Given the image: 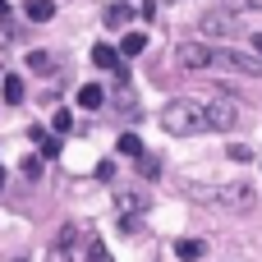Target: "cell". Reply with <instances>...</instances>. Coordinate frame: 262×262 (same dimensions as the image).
Wrapping results in <instances>:
<instances>
[{
	"instance_id": "obj_1",
	"label": "cell",
	"mask_w": 262,
	"mask_h": 262,
	"mask_svg": "<svg viewBox=\"0 0 262 262\" xmlns=\"http://www.w3.org/2000/svg\"><path fill=\"white\" fill-rule=\"evenodd\" d=\"M161 129L166 134H175V138H189V134H203L207 129V106L198 101V97H175V101H166L161 106Z\"/></svg>"
},
{
	"instance_id": "obj_2",
	"label": "cell",
	"mask_w": 262,
	"mask_h": 262,
	"mask_svg": "<svg viewBox=\"0 0 262 262\" xmlns=\"http://www.w3.org/2000/svg\"><path fill=\"white\" fill-rule=\"evenodd\" d=\"M143 212H147V193H134V189L115 193V221H120V230H124V235H134V230H138Z\"/></svg>"
},
{
	"instance_id": "obj_3",
	"label": "cell",
	"mask_w": 262,
	"mask_h": 262,
	"mask_svg": "<svg viewBox=\"0 0 262 262\" xmlns=\"http://www.w3.org/2000/svg\"><path fill=\"white\" fill-rule=\"evenodd\" d=\"M198 28H203V37H221V41L239 32V23H235V14H230V9H207V14L198 18Z\"/></svg>"
},
{
	"instance_id": "obj_4",
	"label": "cell",
	"mask_w": 262,
	"mask_h": 262,
	"mask_svg": "<svg viewBox=\"0 0 262 262\" xmlns=\"http://www.w3.org/2000/svg\"><path fill=\"white\" fill-rule=\"evenodd\" d=\"M203 106H207V129H221V134H226V129L239 124V106H235V101L216 97V101H203Z\"/></svg>"
},
{
	"instance_id": "obj_5",
	"label": "cell",
	"mask_w": 262,
	"mask_h": 262,
	"mask_svg": "<svg viewBox=\"0 0 262 262\" xmlns=\"http://www.w3.org/2000/svg\"><path fill=\"white\" fill-rule=\"evenodd\" d=\"M175 60H180L184 69H207L212 46H207V41H189V46H180V51H175Z\"/></svg>"
},
{
	"instance_id": "obj_6",
	"label": "cell",
	"mask_w": 262,
	"mask_h": 262,
	"mask_svg": "<svg viewBox=\"0 0 262 262\" xmlns=\"http://www.w3.org/2000/svg\"><path fill=\"white\" fill-rule=\"evenodd\" d=\"M216 203H226V207H249V203H253V189H249V184H226V189L216 193Z\"/></svg>"
},
{
	"instance_id": "obj_7",
	"label": "cell",
	"mask_w": 262,
	"mask_h": 262,
	"mask_svg": "<svg viewBox=\"0 0 262 262\" xmlns=\"http://www.w3.org/2000/svg\"><path fill=\"white\" fill-rule=\"evenodd\" d=\"M23 14L32 23H51L55 18V0H23Z\"/></svg>"
},
{
	"instance_id": "obj_8",
	"label": "cell",
	"mask_w": 262,
	"mask_h": 262,
	"mask_svg": "<svg viewBox=\"0 0 262 262\" xmlns=\"http://www.w3.org/2000/svg\"><path fill=\"white\" fill-rule=\"evenodd\" d=\"M101 101H106V92H101L97 83H83V88H78V106H83V111H97Z\"/></svg>"
},
{
	"instance_id": "obj_9",
	"label": "cell",
	"mask_w": 262,
	"mask_h": 262,
	"mask_svg": "<svg viewBox=\"0 0 262 262\" xmlns=\"http://www.w3.org/2000/svg\"><path fill=\"white\" fill-rule=\"evenodd\" d=\"M92 64H97V69H115V64H120L115 46H106V41H101V46H92Z\"/></svg>"
},
{
	"instance_id": "obj_10",
	"label": "cell",
	"mask_w": 262,
	"mask_h": 262,
	"mask_svg": "<svg viewBox=\"0 0 262 262\" xmlns=\"http://www.w3.org/2000/svg\"><path fill=\"white\" fill-rule=\"evenodd\" d=\"M0 92H5V101H9V106H18V101H23V83H18L14 74H0Z\"/></svg>"
},
{
	"instance_id": "obj_11",
	"label": "cell",
	"mask_w": 262,
	"mask_h": 262,
	"mask_svg": "<svg viewBox=\"0 0 262 262\" xmlns=\"http://www.w3.org/2000/svg\"><path fill=\"white\" fill-rule=\"evenodd\" d=\"M143 51H147V37H143V32H124L120 55H143Z\"/></svg>"
},
{
	"instance_id": "obj_12",
	"label": "cell",
	"mask_w": 262,
	"mask_h": 262,
	"mask_svg": "<svg viewBox=\"0 0 262 262\" xmlns=\"http://www.w3.org/2000/svg\"><path fill=\"white\" fill-rule=\"evenodd\" d=\"M129 18H134V9H129V5H111V9H106V28H124Z\"/></svg>"
},
{
	"instance_id": "obj_13",
	"label": "cell",
	"mask_w": 262,
	"mask_h": 262,
	"mask_svg": "<svg viewBox=\"0 0 262 262\" xmlns=\"http://www.w3.org/2000/svg\"><path fill=\"white\" fill-rule=\"evenodd\" d=\"M28 69H32V74H51V69H55V60H51L46 51H28Z\"/></svg>"
},
{
	"instance_id": "obj_14",
	"label": "cell",
	"mask_w": 262,
	"mask_h": 262,
	"mask_svg": "<svg viewBox=\"0 0 262 262\" xmlns=\"http://www.w3.org/2000/svg\"><path fill=\"white\" fill-rule=\"evenodd\" d=\"M175 253H180V258H184V262L203 258V239H180V244H175Z\"/></svg>"
},
{
	"instance_id": "obj_15",
	"label": "cell",
	"mask_w": 262,
	"mask_h": 262,
	"mask_svg": "<svg viewBox=\"0 0 262 262\" xmlns=\"http://www.w3.org/2000/svg\"><path fill=\"white\" fill-rule=\"evenodd\" d=\"M124 157H143V143H138V134H120V143H115Z\"/></svg>"
},
{
	"instance_id": "obj_16",
	"label": "cell",
	"mask_w": 262,
	"mask_h": 262,
	"mask_svg": "<svg viewBox=\"0 0 262 262\" xmlns=\"http://www.w3.org/2000/svg\"><path fill=\"white\" fill-rule=\"evenodd\" d=\"M221 9H230V14H249V9H262V0H221Z\"/></svg>"
},
{
	"instance_id": "obj_17",
	"label": "cell",
	"mask_w": 262,
	"mask_h": 262,
	"mask_svg": "<svg viewBox=\"0 0 262 262\" xmlns=\"http://www.w3.org/2000/svg\"><path fill=\"white\" fill-rule=\"evenodd\" d=\"M138 170H143L147 180H157V175H161V161H157V157H138Z\"/></svg>"
},
{
	"instance_id": "obj_18",
	"label": "cell",
	"mask_w": 262,
	"mask_h": 262,
	"mask_svg": "<svg viewBox=\"0 0 262 262\" xmlns=\"http://www.w3.org/2000/svg\"><path fill=\"white\" fill-rule=\"evenodd\" d=\"M37 143H41V157H60V138H41V134H32Z\"/></svg>"
},
{
	"instance_id": "obj_19",
	"label": "cell",
	"mask_w": 262,
	"mask_h": 262,
	"mask_svg": "<svg viewBox=\"0 0 262 262\" xmlns=\"http://www.w3.org/2000/svg\"><path fill=\"white\" fill-rule=\"evenodd\" d=\"M51 124H55V134H69V129H74V115H64V111H60Z\"/></svg>"
},
{
	"instance_id": "obj_20",
	"label": "cell",
	"mask_w": 262,
	"mask_h": 262,
	"mask_svg": "<svg viewBox=\"0 0 262 262\" xmlns=\"http://www.w3.org/2000/svg\"><path fill=\"white\" fill-rule=\"evenodd\" d=\"M9 41H14V37H9V28H5V23H0V51H5V46H9Z\"/></svg>"
},
{
	"instance_id": "obj_21",
	"label": "cell",
	"mask_w": 262,
	"mask_h": 262,
	"mask_svg": "<svg viewBox=\"0 0 262 262\" xmlns=\"http://www.w3.org/2000/svg\"><path fill=\"white\" fill-rule=\"evenodd\" d=\"M249 41H253V51H258V60H262V32H258V37H249Z\"/></svg>"
},
{
	"instance_id": "obj_22",
	"label": "cell",
	"mask_w": 262,
	"mask_h": 262,
	"mask_svg": "<svg viewBox=\"0 0 262 262\" xmlns=\"http://www.w3.org/2000/svg\"><path fill=\"white\" fill-rule=\"evenodd\" d=\"M5 14H9V0H0V18H5Z\"/></svg>"
},
{
	"instance_id": "obj_23",
	"label": "cell",
	"mask_w": 262,
	"mask_h": 262,
	"mask_svg": "<svg viewBox=\"0 0 262 262\" xmlns=\"http://www.w3.org/2000/svg\"><path fill=\"white\" fill-rule=\"evenodd\" d=\"M0 189H5V170H0Z\"/></svg>"
}]
</instances>
